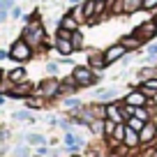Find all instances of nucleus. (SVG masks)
Instances as JSON below:
<instances>
[{
  "label": "nucleus",
  "mask_w": 157,
  "mask_h": 157,
  "mask_svg": "<svg viewBox=\"0 0 157 157\" xmlns=\"http://www.w3.org/2000/svg\"><path fill=\"white\" fill-rule=\"evenodd\" d=\"M21 37L28 42L33 49H46V28L37 19V14L25 16V25L21 30Z\"/></svg>",
  "instance_id": "1"
},
{
  "label": "nucleus",
  "mask_w": 157,
  "mask_h": 157,
  "mask_svg": "<svg viewBox=\"0 0 157 157\" xmlns=\"http://www.w3.org/2000/svg\"><path fill=\"white\" fill-rule=\"evenodd\" d=\"M33 97H42V99H51V97H60V78L58 76H46L35 86Z\"/></svg>",
  "instance_id": "2"
},
{
  "label": "nucleus",
  "mask_w": 157,
  "mask_h": 157,
  "mask_svg": "<svg viewBox=\"0 0 157 157\" xmlns=\"http://www.w3.org/2000/svg\"><path fill=\"white\" fill-rule=\"evenodd\" d=\"M33 53H35V49L25 42L23 37L14 39V42H12V46H10V60H14V63H19V65L28 63V60L33 58Z\"/></svg>",
  "instance_id": "3"
},
{
  "label": "nucleus",
  "mask_w": 157,
  "mask_h": 157,
  "mask_svg": "<svg viewBox=\"0 0 157 157\" xmlns=\"http://www.w3.org/2000/svg\"><path fill=\"white\" fill-rule=\"evenodd\" d=\"M72 76H74V81L78 83V88H88V86H95L99 81L97 72L90 69L88 65H76V67L72 69Z\"/></svg>",
  "instance_id": "4"
},
{
  "label": "nucleus",
  "mask_w": 157,
  "mask_h": 157,
  "mask_svg": "<svg viewBox=\"0 0 157 157\" xmlns=\"http://www.w3.org/2000/svg\"><path fill=\"white\" fill-rule=\"evenodd\" d=\"M134 35L141 39L143 44H146V42H152V39L157 37V23L155 21H143V23H139L136 28H134Z\"/></svg>",
  "instance_id": "5"
},
{
  "label": "nucleus",
  "mask_w": 157,
  "mask_h": 157,
  "mask_svg": "<svg viewBox=\"0 0 157 157\" xmlns=\"http://www.w3.org/2000/svg\"><path fill=\"white\" fill-rule=\"evenodd\" d=\"M127 53L129 51L125 49L123 42H116V44H111L109 49H104V60H106V65H113V63H118V60H123Z\"/></svg>",
  "instance_id": "6"
},
{
  "label": "nucleus",
  "mask_w": 157,
  "mask_h": 157,
  "mask_svg": "<svg viewBox=\"0 0 157 157\" xmlns=\"http://www.w3.org/2000/svg\"><path fill=\"white\" fill-rule=\"evenodd\" d=\"M139 136H141V146H150V143L157 141V123L155 120H148L146 125H143V129L139 132Z\"/></svg>",
  "instance_id": "7"
},
{
  "label": "nucleus",
  "mask_w": 157,
  "mask_h": 157,
  "mask_svg": "<svg viewBox=\"0 0 157 157\" xmlns=\"http://www.w3.org/2000/svg\"><path fill=\"white\" fill-rule=\"evenodd\" d=\"M123 99L129 104V106H136V109H139V106H146V104H148V99H150V97H148V95L143 93L141 88H132V90H129V93L125 95Z\"/></svg>",
  "instance_id": "8"
},
{
  "label": "nucleus",
  "mask_w": 157,
  "mask_h": 157,
  "mask_svg": "<svg viewBox=\"0 0 157 157\" xmlns=\"http://www.w3.org/2000/svg\"><path fill=\"white\" fill-rule=\"evenodd\" d=\"M118 93H120V90H118L116 86H111V88H97V90H95V97H97V102L111 104V102L118 99Z\"/></svg>",
  "instance_id": "9"
},
{
  "label": "nucleus",
  "mask_w": 157,
  "mask_h": 157,
  "mask_svg": "<svg viewBox=\"0 0 157 157\" xmlns=\"http://www.w3.org/2000/svg\"><path fill=\"white\" fill-rule=\"evenodd\" d=\"M33 93H35V86L30 83V81H23V83H16V86H12V90H10V97H30Z\"/></svg>",
  "instance_id": "10"
},
{
  "label": "nucleus",
  "mask_w": 157,
  "mask_h": 157,
  "mask_svg": "<svg viewBox=\"0 0 157 157\" xmlns=\"http://www.w3.org/2000/svg\"><path fill=\"white\" fill-rule=\"evenodd\" d=\"M88 67L95 69V72H102V69H106V60H104V51H93V53L88 56Z\"/></svg>",
  "instance_id": "11"
},
{
  "label": "nucleus",
  "mask_w": 157,
  "mask_h": 157,
  "mask_svg": "<svg viewBox=\"0 0 157 157\" xmlns=\"http://www.w3.org/2000/svg\"><path fill=\"white\" fill-rule=\"evenodd\" d=\"M53 46H56V51H58V56H72V53H76V49H74V44H72V39L56 37Z\"/></svg>",
  "instance_id": "12"
},
{
  "label": "nucleus",
  "mask_w": 157,
  "mask_h": 157,
  "mask_svg": "<svg viewBox=\"0 0 157 157\" xmlns=\"http://www.w3.org/2000/svg\"><path fill=\"white\" fill-rule=\"evenodd\" d=\"M123 143L129 148V150H136L139 146H141V136H139V132H134V129H125V139H123Z\"/></svg>",
  "instance_id": "13"
},
{
  "label": "nucleus",
  "mask_w": 157,
  "mask_h": 157,
  "mask_svg": "<svg viewBox=\"0 0 157 157\" xmlns=\"http://www.w3.org/2000/svg\"><path fill=\"white\" fill-rule=\"evenodd\" d=\"M7 81H10L12 86L23 83V81H28V74H25L23 67H14V69H10V72H7Z\"/></svg>",
  "instance_id": "14"
},
{
  "label": "nucleus",
  "mask_w": 157,
  "mask_h": 157,
  "mask_svg": "<svg viewBox=\"0 0 157 157\" xmlns=\"http://www.w3.org/2000/svg\"><path fill=\"white\" fill-rule=\"evenodd\" d=\"M58 28L69 30V33H76V30H78V21L74 19L72 14H63V16H60V23H58Z\"/></svg>",
  "instance_id": "15"
},
{
  "label": "nucleus",
  "mask_w": 157,
  "mask_h": 157,
  "mask_svg": "<svg viewBox=\"0 0 157 157\" xmlns=\"http://www.w3.org/2000/svg\"><path fill=\"white\" fill-rule=\"evenodd\" d=\"M143 10V0H123V12L125 16H132Z\"/></svg>",
  "instance_id": "16"
},
{
  "label": "nucleus",
  "mask_w": 157,
  "mask_h": 157,
  "mask_svg": "<svg viewBox=\"0 0 157 157\" xmlns=\"http://www.w3.org/2000/svg\"><path fill=\"white\" fill-rule=\"evenodd\" d=\"M106 118H111V120H116V123H125L123 113H120V102L106 104Z\"/></svg>",
  "instance_id": "17"
},
{
  "label": "nucleus",
  "mask_w": 157,
  "mask_h": 157,
  "mask_svg": "<svg viewBox=\"0 0 157 157\" xmlns=\"http://www.w3.org/2000/svg\"><path fill=\"white\" fill-rule=\"evenodd\" d=\"M81 7H83V14H86V19H88V23L93 25L95 16H97V5H95V0H83Z\"/></svg>",
  "instance_id": "18"
},
{
  "label": "nucleus",
  "mask_w": 157,
  "mask_h": 157,
  "mask_svg": "<svg viewBox=\"0 0 157 157\" xmlns=\"http://www.w3.org/2000/svg\"><path fill=\"white\" fill-rule=\"evenodd\" d=\"M76 90H78V83L74 81L72 74H69L65 81H60V97H63V95H69V93H76Z\"/></svg>",
  "instance_id": "19"
},
{
  "label": "nucleus",
  "mask_w": 157,
  "mask_h": 157,
  "mask_svg": "<svg viewBox=\"0 0 157 157\" xmlns=\"http://www.w3.org/2000/svg\"><path fill=\"white\" fill-rule=\"evenodd\" d=\"M120 42L125 44V49H127V51H136V49H141V46H143V42H141L134 33H132V35H125Z\"/></svg>",
  "instance_id": "20"
},
{
  "label": "nucleus",
  "mask_w": 157,
  "mask_h": 157,
  "mask_svg": "<svg viewBox=\"0 0 157 157\" xmlns=\"http://www.w3.org/2000/svg\"><path fill=\"white\" fill-rule=\"evenodd\" d=\"M104 120H106V118H95L93 120V125H90V134H93L95 139H102V136H106V134H104Z\"/></svg>",
  "instance_id": "21"
},
{
  "label": "nucleus",
  "mask_w": 157,
  "mask_h": 157,
  "mask_svg": "<svg viewBox=\"0 0 157 157\" xmlns=\"http://www.w3.org/2000/svg\"><path fill=\"white\" fill-rule=\"evenodd\" d=\"M139 88H141L143 93H146L148 97L152 99V97H155V95H157V76H155V78H148V81H143V83L139 86Z\"/></svg>",
  "instance_id": "22"
},
{
  "label": "nucleus",
  "mask_w": 157,
  "mask_h": 157,
  "mask_svg": "<svg viewBox=\"0 0 157 157\" xmlns=\"http://www.w3.org/2000/svg\"><path fill=\"white\" fill-rule=\"evenodd\" d=\"M63 106L69 109V111H76V109L83 106V102H81V99H76V97H72V95H67V97H63Z\"/></svg>",
  "instance_id": "23"
},
{
  "label": "nucleus",
  "mask_w": 157,
  "mask_h": 157,
  "mask_svg": "<svg viewBox=\"0 0 157 157\" xmlns=\"http://www.w3.org/2000/svg\"><path fill=\"white\" fill-rule=\"evenodd\" d=\"M90 111L95 118H106V104L104 102H93L90 104Z\"/></svg>",
  "instance_id": "24"
},
{
  "label": "nucleus",
  "mask_w": 157,
  "mask_h": 157,
  "mask_svg": "<svg viewBox=\"0 0 157 157\" xmlns=\"http://www.w3.org/2000/svg\"><path fill=\"white\" fill-rule=\"evenodd\" d=\"M30 148L28 143H21V146H14L12 148V157H30Z\"/></svg>",
  "instance_id": "25"
},
{
  "label": "nucleus",
  "mask_w": 157,
  "mask_h": 157,
  "mask_svg": "<svg viewBox=\"0 0 157 157\" xmlns=\"http://www.w3.org/2000/svg\"><path fill=\"white\" fill-rule=\"evenodd\" d=\"M23 141L28 143V146H35V148H37V146H44V143H46L42 134H25V136H23Z\"/></svg>",
  "instance_id": "26"
},
{
  "label": "nucleus",
  "mask_w": 157,
  "mask_h": 157,
  "mask_svg": "<svg viewBox=\"0 0 157 157\" xmlns=\"http://www.w3.org/2000/svg\"><path fill=\"white\" fill-rule=\"evenodd\" d=\"M14 120H25V123H35V116H30V109H21V111L12 113Z\"/></svg>",
  "instance_id": "27"
},
{
  "label": "nucleus",
  "mask_w": 157,
  "mask_h": 157,
  "mask_svg": "<svg viewBox=\"0 0 157 157\" xmlns=\"http://www.w3.org/2000/svg\"><path fill=\"white\" fill-rule=\"evenodd\" d=\"M125 125H127L129 129H134V132H141V129H143V125H146V120H141V118L132 116V118H129V120H127Z\"/></svg>",
  "instance_id": "28"
},
{
  "label": "nucleus",
  "mask_w": 157,
  "mask_h": 157,
  "mask_svg": "<svg viewBox=\"0 0 157 157\" xmlns=\"http://www.w3.org/2000/svg\"><path fill=\"white\" fill-rule=\"evenodd\" d=\"M72 44H74V49H76V51H81L86 46V39H83V35H81V30L72 33Z\"/></svg>",
  "instance_id": "29"
},
{
  "label": "nucleus",
  "mask_w": 157,
  "mask_h": 157,
  "mask_svg": "<svg viewBox=\"0 0 157 157\" xmlns=\"http://www.w3.org/2000/svg\"><path fill=\"white\" fill-rule=\"evenodd\" d=\"M69 14H72L74 19L78 21V23H88V19H86V14H83V7H81V5H76L72 12H69Z\"/></svg>",
  "instance_id": "30"
},
{
  "label": "nucleus",
  "mask_w": 157,
  "mask_h": 157,
  "mask_svg": "<svg viewBox=\"0 0 157 157\" xmlns=\"http://www.w3.org/2000/svg\"><path fill=\"white\" fill-rule=\"evenodd\" d=\"M58 72H60V63H58V60L46 63V74H49V76H58Z\"/></svg>",
  "instance_id": "31"
},
{
  "label": "nucleus",
  "mask_w": 157,
  "mask_h": 157,
  "mask_svg": "<svg viewBox=\"0 0 157 157\" xmlns=\"http://www.w3.org/2000/svg\"><path fill=\"white\" fill-rule=\"evenodd\" d=\"M146 56L148 58H157V42H152V44L146 46Z\"/></svg>",
  "instance_id": "32"
},
{
  "label": "nucleus",
  "mask_w": 157,
  "mask_h": 157,
  "mask_svg": "<svg viewBox=\"0 0 157 157\" xmlns=\"http://www.w3.org/2000/svg\"><path fill=\"white\" fill-rule=\"evenodd\" d=\"M143 10H146V12L157 10V0H143Z\"/></svg>",
  "instance_id": "33"
},
{
  "label": "nucleus",
  "mask_w": 157,
  "mask_h": 157,
  "mask_svg": "<svg viewBox=\"0 0 157 157\" xmlns=\"http://www.w3.org/2000/svg\"><path fill=\"white\" fill-rule=\"evenodd\" d=\"M35 155H42V157H49V155H51V150H49V148H46V146H37V148H35Z\"/></svg>",
  "instance_id": "34"
},
{
  "label": "nucleus",
  "mask_w": 157,
  "mask_h": 157,
  "mask_svg": "<svg viewBox=\"0 0 157 157\" xmlns=\"http://www.w3.org/2000/svg\"><path fill=\"white\" fill-rule=\"evenodd\" d=\"M21 14H23V10H21L19 5H14V7L10 10V16H12V19H21Z\"/></svg>",
  "instance_id": "35"
},
{
  "label": "nucleus",
  "mask_w": 157,
  "mask_h": 157,
  "mask_svg": "<svg viewBox=\"0 0 157 157\" xmlns=\"http://www.w3.org/2000/svg\"><path fill=\"white\" fill-rule=\"evenodd\" d=\"M5 102H7V99H5V97H2V95H0V106H2V104H5Z\"/></svg>",
  "instance_id": "36"
},
{
  "label": "nucleus",
  "mask_w": 157,
  "mask_h": 157,
  "mask_svg": "<svg viewBox=\"0 0 157 157\" xmlns=\"http://www.w3.org/2000/svg\"><path fill=\"white\" fill-rule=\"evenodd\" d=\"M2 76H5V74H2V69H0V83H2V81H5V78H2Z\"/></svg>",
  "instance_id": "37"
},
{
  "label": "nucleus",
  "mask_w": 157,
  "mask_h": 157,
  "mask_svg": "<svg viewBox=\"0 0 157 157\" xmlns=\"http://www.w3.org/2000/svg\"><path fill=\"white\" fill-rule=\"evenodd\" d=\"M152 21H155V23H157V16H155V19H152Z\"/></svg>",
  "instance_id": "38"
},
{
  "label": "nucleus",
  "mask_w": 157,
  "mask_h": 157,
  "mask_svg": "<svg viewBox=\"0 0 157 157\" xmlns=\"http://www.w3.org/2000/svg\"><path fill=\"white\" fill-rule=\"evenodd\" d=\"M155 148H157V146H155Z\"/></svg>",
  "instance_id": "39"
}]
</instances>
